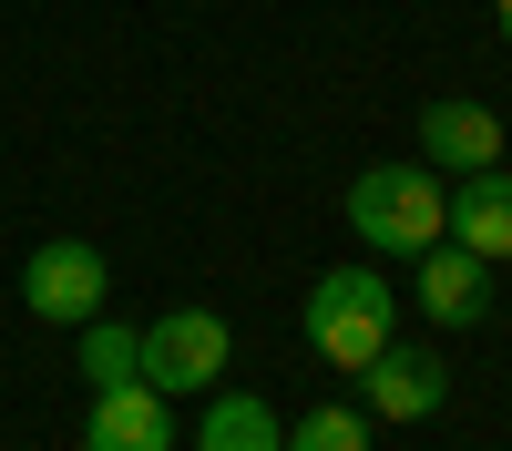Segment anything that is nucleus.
Segmentation results:
<instances>
[{
  "instance_id": "f257e3e1",
  "label": "nucleus",
  "mask_w": 512,
  "mask_h": 451,
  "mask_svg": "<svg viewBox=\"0 0 512 451\" xmlns=\"http://www.w3.org/2000/svg\"><path fill=\"white\" fill-rule=\"evenodd\" d=\"M349 236L369 246V257H420V246L451 236V175H431V164H369V175H349Z\"/></svg>"
},
{
  "instance_id": "f03ea898",
  "label": "nucleus",
  "mask_w": 512,
  "mask_h": 451,
  "mask_svg": "<svg viewBox=\"0 0 512 451\" xmlns=\"http://www.w3.org/2000/svg\"><path fill=\"white\" fill-rule=\"evenodd\" d=\"M390 339H400V298H390V277H379V267H328V277L308 287V349H318L328 369H349V380H359Z\"/></svg>"
},
{
  "instance_id": "7ed1b4c3",
  "label": "nucleus",
  "mask_w": 512,
  "mask_h": 451,
  "mask_svg": "<svg viewBox=\"0 0 512 451\" xmlns=\"http://www.w3.org/2000/svg\"><path fill=\"white\" fill-rule=\"evenodd\" d=\"M103 298H113L103 246L52 236V246H31V257H21V308H31L41 328H82V318H103Z\"/></svg>"
},
{
  "instance_id": "20e7f679",
  "label": "nucleus",
  "mask_w": 512,
  "mask_h": 451,
  "mask_svg": "<svg viewBox=\"0 0 512 451\" xmlns=\"http://www.w3.org/2000/svg\"><path fill=\"white\" fill-rule=\"evenodd\" d=\"M226 349H236V328L216 308H164L144 328V390L164 400H185V390H216L226 380Z\"/></svg>"
},
{
  "instance_id": "39448f33",
  "label": "nucleus",
  "mask_w": 512,
  "mask_h": 451,
  "mask_svg": "<svg viewBox=\"0 0 512 451\" xmlns=\"http://www.w3.org/2000/svg\"><path fill=\"white\" fill-rule=\"evenodd\" d=\"M451 400V359L441 349H410V339H390V349H379L369 369H359V410H369V421H431V410Z\"/></svg>"
},
{
  "instance_id": "423d86ee",
  "label": "nucleus",
  "mask_w": 512,
  "mask_h": 451,
  "mask_svg": "<svg viewBox=\"0 0 512 451\" xmlns=\"http://www.w3.org/2000/svg\"><path fill=\"white\" fill-rule=\"evenodd\" d=\"M420 277H410V298H420V318H431V328H451V339H461V328H482L492 318V267L472 257V246H420V257H410Z\"/></svg>"
},
{
  "instance_id": "0eeeda50",
  "label": "nucleus",
  "mask_w": 512,
  "mask_h": 451,
  "mask_svg": "<svg viewBox=\"0 0 512 451\" xmlns=\"http://www.w3.org/2000/svg\"><path fill=\"white\" fill-rule=\"evenodd\" d=\"M82 451H175V400L123 380V390H93L82 410Z\"/></svg>"
},
{
  "instance_id": "6e6552de",
  "label": "nucleus",
  "mask_w": 512,
  "mask_h": 451,
  "mask_svg": "<svg viewBox=\"0 0 512 451\" xmlns=\"http://www.w3.org/2000/svg\"><path fill=\"white\" fill-rule=\"evenodd\" d=\"M420 164H431V175H482V164H502V113L492 103H420Z\"/></svg>"
},
{
  "instance_id": "1a4fd4ad",
  "label": "nucleus",
  "mask_w": 512,
  "mask_h": 451,
  "mask_svg": "<svg viewBox=\"0 0 512 451\" xmlns=\"http://www.w3.org/2000/svg\"><path fill=\"white\" fill-rule=\"evenodd\" d=\"M451 246H472L482 267H502V257H512V164L451 175Z\"/></svg>"
},
{
  "instance_id": "9d476101",
  "label": "nucleus",
  "mask_w": 512,
  "mask_h": 451,
  "mask_svg": "<svg viewBox=\"0 0 512 451\" xmlns=\"http://www.w3.org/2000/svg\"><path fill=\"white\" fill-rule=\"evenodd\" d=\"M195 451H287V421H277L256 390H226V380H216V410L195 421Z\"/></svg>"
},
{
  "instance_id": "9b49d317",
  "label": "nucleus",
  "mask_w": 512,
  "mask_h": 451,
  "mask_svg": "<svg viewBox=\"0 0 512 451\" xmlns=\"http://www.w3.org/2000/svg\"><path fill=\"white\" fill-rule=\"evenodd\" d=\"M82 390H123L144 380V328H113V318H82Z\"/></svg>"
},
{
  "instance_id": "f8f14e48",
  "label": "nucleus",
  "mask_w": 512,
  "mask_h": 451,
  "mask_svg": "<svg viewBox=\"0 0 512 451\" xmlns=\"http://www.w3.org/2000/svg\"><path fill=\"white\" fill-rule=\"evenodd\" d=\"M369 410H349V400H328V410H308V421H287V451H369Z\"/></svg>"
},
{
  "instance_id": "ddd939ff",
  "label": "nucleus",
  "mask_w": 512,
  "mask_h": 451,
  "mask_svg": "<svg viewBox=\"0 0 512 451\" xmlns=\"http://www.w3.org/2000/svg\"><path fill=\"white\" fill-rule=\"evenodd\" d=\"M492 11H502V52H512V0H492Z\"/></svg>"
}]
</instances>
